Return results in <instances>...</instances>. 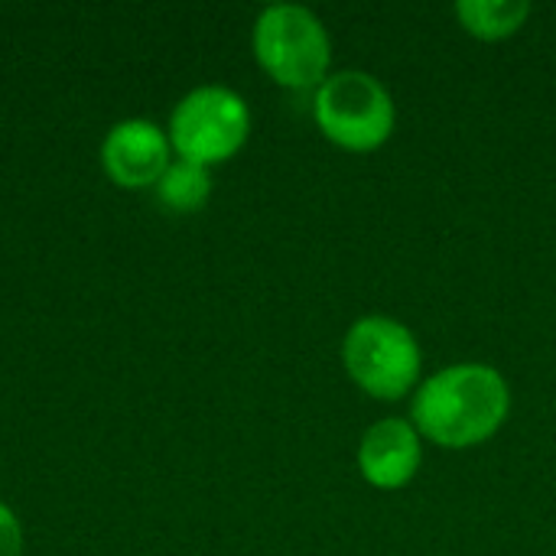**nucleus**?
I'll use <instances>...</instances> for the list:
<instances>
[{
  "label": "nucleus",
  "instance_id": "1",
  "mask_svg": "<svg viewBox=\"0 0 556 556\" xmlns=\"http://www.w3.org/2000/svg\"><path fill=\"white\" fill-rule=\"evenodd\" d=\"M511 414V388L492 365H450L417 384L410 424L440 450H472L489 443Z\"/></svg>",
  "mask_w": 556,
  "mask_h": 556
},
{
  "label": "nucleus",
  "instance_id": "2",
  "mask_svg": "<svg viewBox=\"0 0 556 556\" xmlns=\"http://www.w3.org/2000/svg\"><path fill=\"white\" fill-rule=\"evenodd\" d=\"M254 55L277 85L306 91L329 78L332 42L309 7L270 3L254 23Z\"/></svg>",
  "mask_w": 556,
  "mask_h": 556
},
{
  "label": "nucleus",
  "instance_id": "3",
  "mask_svg": "<svg viewBox=\"0 0 556 556\" xmlns=\"http://www.w3.org/2000/svg\"><path fill=\"white\" fill-rule=\"evenodd\" d=\"M316 127L329 143L349 153H371L384 147L397 124V108L381 78L345 68L329 75L313 98Z\"/></svg>",
  "mask_w": 556,
  "mask_h": 556
},
{
  "label": "nucleus",
  "instance_id": "4",
  "mask_svg": "<svg viewBox=\"0 0 556 556\" xmlns=\"http://www.w3.org/2000/svg\"><path fill=\"white\" fill-rule=\"evenodd\" d=\"M349 378L375 401H401L420 384L424 352L417 336L391 316H362L342 339Z\"/></svg>",
  "mask_w": 556,
  "mask_h": 556
},
{
  "label": "nucleus",
  "instance_id": "5",
  "mask_svg": "<svg viewBox=\"0 0 556 556\" xmlns=\"http://www.w3.org/2000/svg\"><path fill=\"white\" fill-rule=\"evenodd\" d=\"M251 134L248 101L225 85L189 91L169 117V143L179 160L215 166L231 160Z\"/></svg>",
  "mask_w": 556,
  "mask_h": 556
},
{
  "label": "nucleus",
  "instance_id": "6",
  "mask_svg": "<svg viewBox=\"0 0 556 556\" xmlns=\"http://www.w3.org/2000/svg\"><path fill=\"white\" fill-rule=\"evenodd\" d=\"M169 134L147 117L117 121L101 143V166L121 189L156 186L169 166Z\"/></svg>",
  "mask_w": 556,
  "mask_h": 556
},
{
  "label": "nucleus",
  "instance_id": "7",
  "mask_svg": "<svg viewBox=\"0 0 556 556\" xmlns=\"http://www.w3.org/2000/svg\"><path fill=\"white\" fill-rule=\"evenodd\" d=\"M424 463V437L410 420L384 417L358 443V472L371 489L394 492L414 482Z\"/></svg>",
  "mask_w": 556,
  "mask_h": 556
},
{
  "label": "nucleus",
  "instance_id": "8",
  "mask_svg": "<svg viewBox=\"0 0 556 556\" xmlns=\"http://www.w3.org/2000/svg\"><path fill=\"white\" fill-rule=\"evenodd\" d=\"M456 16L469 36L482 42H498V39L515 36L528 23L531 3L528 0H459Z\"/></svg>",
  "mask_w": 556,
  "mask_h": 556
},
{
  "label": "nucleus",
  "instance_id": "9",
  "mask_svg": "<svg viewBox=\"0 0 556 556\" xmlns=\"http://www.w3.org/2000/svg\"><path fill=\"white\" fill-rule=\"evenodd\" d=\"M156 195L169 212H199L212 195V176L208 166L176 160L166 166V173L156 182Z\"/></svg>",
  "mask_w": 556,
  "mask_h": 556
},
{
  "label": "nucleus",
  "instance_id": "10",
  "mask_svg": "<svg viewBox=\"0 0 556 556\" xmlns=\"http://www.w3.org/2000/svg\"><path fill=\"white\" fill-rule=\"evenodd\" d=\"M0 556H23V528L3 502H0Z\"/></svg>",
  "mask_w": 556,
  "mask_h": 556
}]
</instances>
